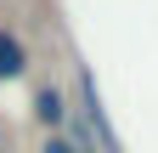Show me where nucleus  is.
<instances>
[{
    "label": "nucleus",
    "mask_w": 158,
    "mask_h": 153,
    "mask_svg": "<svg viewBox=\"0 0 158 153\" xmlns=\"http://www.w3.org/2000/svg\"><path fill=\"white\" fill-rule=\"evenodd\" d=\"M40 153H96L90 147V136L79 125H68V130H51V136H40Z\"/></svg>",
    "instance_id": "3"
},
{
    "label": "nucleus",
    "mask_w": 158,
    "mask_h": 153,
    "mask_svg": "<svg viewBox=\"0 0 158 153\" xmlns=\"http://www.w3.org/2000/svg\"><path fill=\"white\" fill-rule=\"evenodd\" d=\"M28 63H34V57H28V40H23L17 28H6V23H0V85L28 80Z\"/></svg>",
    "instance_id": "2"
},
{
    "label": "nucleus",
    "mask_w": 158,
    "mask_h": 153,
    "mask_svg": "<svg viewBox=\"0 0 158 153\" xmlns=\"http://www.w3.org/2000/svg\"><path fill=\"white\" fill-rule=\"evenodd\" d=\"M0 153H6V142H0Z\"/></svg>",
    "instance_id": "4"
},
{
    "label": "nucleus",
    "mask_w": 158,
    "mask_h": 153,
    "mask_svg": "<svg viewBox=\"0 0 158 153\" xmlns=\"http://www.w3.org/2000/svg\"><path fill=\"white\" fill-rule=\"evenodd\" d=\"M28 119L45 130V136L51 130H68L73 125V97L56 80H40V85H28Z\"/></svg>",
    "instance_id": "1"
}]
</instances>
